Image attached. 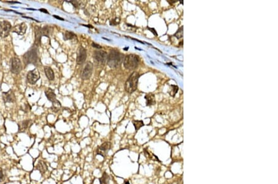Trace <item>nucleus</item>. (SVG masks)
Returning <instances> with one entry per match:
<instances>
[{
	"label": "nucleus",
	"instance_id": "obj_25",
	"mask_svg": "<svg viewBox=\"0 0 278 184\" xmlns=\"http://www.w3.org/2000/svg\"><path fill=\"white\" fill-rule=\"evenodd\" d=\"M178 89H179V88L177 86H175V85H172L171 86V91H169V94L171 96H174L175 94L178 91Z\"/></svg>",
	"mask_w": 278,
	"mask_h": 184
},
{
	"label": "nucleus",
	"instance_id": "obj_32",
	"mask_svg": "<svg viewBox=\"0 0 278 184\" xmlns=\"http://www.w3.org/2000/svg\"><path fill=\"white\" fill-rule=\"evenodd\" d=\"M148 29L150 30V31L152 33H153L154 35H155L156 36H157V32H156L155 29H154V28H150V27H148Z\"/></svg>",
	"mask_w": 278,
	"mask_h": 184
},
{
	"label": "nucleus",
	"instance_id": "obj_8",
	"mask_svg": "<svg viewBox=\"0 0 278 184\" xmlns=\"http://www.w3.org/2000/svg\"><path fill=\"white\" fill-rule=\"evenodd\" d=\"M111 148V143L108 142H105L97 148V154L98 155H100L102 157H105L107 155V154H108V152L109 151V150Z\"/></svg>",
	"mask_w": 278,
	"mask_h": 184
},
{
	"label": "nucleus",
	"instance_id": "obj_27",
	"mask_svg": "<svg viewBox=\"0 0 278 184\" xmlns=\"http://www.w3.org/2000/svg\"><path fill=\"white\" fill-rule=\"evenodd\" d=\"M174 36L176 37L177 38H178V39H179V38H181L182 37V36H183V27H181L180 29L178 30L176 34H175Z\"/></svg>",
	"mask_w": 278,
	"mask_h": 184
},
{
	"label": "nucleus",
	"instance_id": "obj_33",
	"mask_svg": "<svg viewBox=\"0 0 278 184\" xmlns=\"http://www.w3.org/2000/svg\"><path fill=\"white\" fill-rule=\"evenodd\" d=\"M39 11H40L42 12H45V13H46V14H49L48 11H47L46 9H43V8H42V9H40Z\"/></svg>",
	"mask_w": 278,
	"mask_h": 184
},
{
	"label": "nucleus",
	"instance_id": "obj_26",
	"mask_svg": "<svg viewBox=\"0 0 278 184\" xmlns=\"http://www.w3.org/2000/svg\"><path fill=\"white\" fill-rule=\"evenodd\" d=\"M21 110H23L24 112L27 113L31 110V106L28 103L24 104L22 106H21Z\"/></svg>",
	"mask_w": 278,
	"mask_h": 184
},
{
	"label": "nucleus",
	"instance_id": "obj_10",
	"mask_svg": "<svg viewBox=\"0 0 278 184\" xmlns=\"http://www.w3.org/2000/svg\"><path fill=\"white\" fill-rule=\"evenodd\" d=\"M108 53L105 51L97 50L93 53V57L96 60L100 63H105L108 60Z\"/></svg>",
	"mask_w": 278,
	"mask_h": 184
},
{
	"label": "nucleus",
	"instance_id": "obj_36",
	"mask_svg": "<svg viewBox=\"0 0 278 184\" xmlns=\"http://www.w3.org/2000/svg\"><path fill=\"white\" fill-rule=\"evenodd\" d=\"M125 184H130V182H129V181H126V182H125Z\"/></svg>",
	"mask_w": 278,
	"mask_h": 184
},
{
	"label": "nucleus",
	"instance_id": "obj_5",
	"mask_svg": "<svg viewBox=\"0 0 278 184\" xmlns=\"http://www.w3.org/2000/svg\"><path fill=\"white\" fill-rule=\"evenodd\" d=\"M10 68L11 71L14 74H19L22 71V63L18 58L13 57L11 58L10 61Z\"/></svg>",
	"mask_w": 278,
	"mask_h": 184
},
{
	"label": "nucleus",
	"instance_id": "obj_37",
	"mask_svg": "<svg viewBox=\"0 0 278 184\" xmlns=\"http://www.w3.org/2000/svg\"><path fill=\"white\" fill-rule=\"evenodd\" d=\"M10 3H18V2H8Z\"/></svg>",
	"mask_w": 278,
	"mask_h": 184
},
{
	"label": "nucleus",
	"instance_id": "obj_12",
	"mask_svg": "<svg viewBox=\"0 0 278 184\" xmlns=\"http://www.w3.org/2000/svg\"><path fill=\"white\" fill-rule=\"evenodd\" d=\"M3 98L5 103H13L16 102V96L12 90H9L6 92L3 93Z\"/></svg>",
	"mask_w": 278,
	"mask_h": 184
},
{
	"label": "nucleus",
	"instance_id": "obj_4",
	"mask_svg": "<svg viewBox=\"0 0 278 184\" xmlns=\"http://www.w3.org/2000/svg\"><path fill=\"white\" fill-rule=\"evenodd\" d=\"M124 66L127 70H132L137 67L139 63V58L136 55H127L123 60Z\"/></svg>",
	"mask_w": 278,
	"mask_h": 184
},
{
	"label": "nucleus",
	"instance_id": "obj_17",
	"mask_svg": "<svg viewBox=\"0 0 278 184\" xmlns=\"http://www.w3.org/2000/svg\"><path fill=\"white\" fill-rule=\"evenodd\" d=\"M35 45L38 47L40 45L41 43V37L42 36L41 33V28L36 26L35 27Z\"/></svg>",
	"mask_w": 278,
	"mask_h": 184
},
{
	"label": "nucleus",
	"instance_id": "obj_35",
	"mask_svg": "<svg viewBox=\"0 0 278 184\" xmlns=\"http://www.w3.org/2000/svg\"><path fill=\"white\" fill-rule=\"evenodd\" d=\"M85 26H86V27H90V28H93V27L92 26H90L91 25H84Z\"/></svg>",
	"mask_w": 278,
	"mask_h": 184
},
{
	"label": "nucleus",
	"instance_id": "obj_30",
	"mask_svg": "<svg viewBox=\"0 0 278 184\" xmlns=\"http://www.w3.org/2000/svg\"><path fill=\"white\" fill-rule=\"evenodd\" d=\"M69 2L71 3L75 8H79L80 7V3L78 1H70Z\"/></svg>",
	"mask_w": 278,
	"mask_h": 184
},
{
	"label": "nucleus",
	"instance_id": "obj_31",
	"mask_svg": "<svg viewBox=\"0 0 278 184\" xmlns=\"http://www.w3.org/2000/svg\"><path fill=\"white\" fill-rule=\"evenodd\" d=\"M92 45L93 47H95V48L98 49H101L102 48L100 45H98V44H96V43H92Z\"/></svg>",
	"mask_w": 278,
	"mask_h": 184
},
{
	"label": "nucleus",
	"instance_id": "obj_7",
	"mask_svg": "<svg viewBox=\"0 0 278 184\" xmlns=\"http://www.w3.org/2000/svg\"><path fill=\"white\" fill-rule=\"evenodd\" d=\"M40 78V72L37 69H34L28 72L27 75V81L31 84H35Z\"/></svg>",
	"mask_w": 278,
	"mask_h": 184
},
{
	"label": "nucleus",
	"instance_id": "obj_23",
	"mask_svg": "<svg viewBox=\"0 0 278 184\" xmlns=\"http://www.w3.org/2000/svg\"><path fill=\"white\" fill-rule=\"evenodd\" d=\"M132 123H133L136 131H138L141 127L144 126V123L142 120H132Z\"/></svg>",
	"mask_w": 278,
	"mask_h": 184
},
{
	"label": "nucleus",
	"instance_id": "obj_20",
	"mask_svg": "<svg viewBox=\"0 0 278 184\" xmlns=\"http://www.w3.org/2000/svg\"><path fill=\"white\" fill-rule=\"evenodd\" d=\"M53 32V28L49 25H46L43 28L41 29V33L42 36H46V37H49L51 33Z\"/></svg>",
	"mask_w": 278,
	"mask_h": 184
},
{
	"label": "nucleus",
	"instance_id": "obj_19",
	"mask_svg": "<svg viewBox=\"0 0 278 184\" xmlns=\"http://www.w3.org/2000/svg\"><path fill=\"white\" fill-rule=\"evenodd\" d=\"M44 71L45 73L46 76L50 81H53L54 79V74L53 70L49 66L44 67Z\"/></svg>",
	"mask_w": 278,
	"mask_h": 184
},
{
	"label": "nucleus",
	"instance_id": "obj_13",
	"mask_svg": "<svg viewBox=\"0 0 278 184\" xmlns=\"http://www.w3.org/2000/svg\"><path fill=\"white\" fill-rule=\"evenodd\" d=\"M27 29V25L25 23H22L20 24L16 25L12 29V32H16L18 34L19 36H23L25 34L26 30Z\"/></svg>",
	"mask_w": 278,
	"mask_h": 184
},
{
	"label": "nucleus",
	"instance_id": "obj_24",
	"mask_svg": "<svg viewBox=\"0 0 278 184\" xmlns=\"http://www.w3.org/2000/svg\"><path fill=\"white\" fill-rule=\"evenodd\" d=\"M52 104H53V105L51 107V110H52V111H53L54 112H58V111L60 110V108L61 107V103L57 100L56 101H55Z\"/></svg>",
	"mask_w": 278,
	"mask_h": 184
},
{
	"label": "nucleus",
	"instance_id": "obj_34",
	"mask_svg": "<svg viewBox=\"0 0 278 184\" xmlns=\"http://www.w3.org/2000/svg\"><path fill=\"white\" fill-rule=\"evenodd\" d=\"M53 16H54V18H56V19H60V20H61V21H65V19H64L63 18H61V17H59V16H56V15H54Z\"/></svg>",
	"mask_w": 278,
	"mask_h": 184
},
{
	"label": "nucleus",
	"instance_id": "obj_11",
	"mask_svg": "<svg viewBox=\"0 0 278 184\" xmlns=\"http://www.w3.org/2000/svg\"><path fill=\"white\" fill-rule=\"evenodd\" d=\"M87 58V52L82 47H80L77 51V63L78 65H82Z\"/></svg>",
	"mask_w": 278,
	"mask_h": 184
},
{
	"label": "nucleus",
	"instance_id": "obj_18",
	"mask_svg": "<svg viewBox=\"0 0 278 184\" xmlns=\"http://www.w3.org/2000/svg\"><path fill=\"white\" fill-rule=\"evenodd\" d=\"M146 99V104L147 106H151L155 104V97L153 94H148L145 97Z\"/></svg>",
	"mask_w": 278,
	"mask_h": 184
},
{
	"label": "nucleus",
	"instance_id": "obj_9",
	"mask_svg": "<svg viewBox=\"0 0 278 184\" xmlns=\"http://www.w3.org/2000/svg\"><path fill=\"white\" fill-rule=\"evenodd\" d=\"M93 65L91 62H88L87 63V65H85V68L83 69V70L81 72V78L83 79L86 80L89 79L90 78L92 72H93Z\"/></svg>",
	"mask_w": 278,
	"mask_h": 184
},
{
	"label": "nucleus",
	"instance_id": "obj_29",
	"mask_svg": "<svg viewBox=\"0 0 278 184\" xmlns=\"http://www.w3.org/2000/svg\"><path fill=\"white\" fill-rule=\"evenodd\" d=\"M5 180V175L3 173V169L0 168V182H2Z\"/></svg>",
	"mask_w": 278,
	"mask_h": 184
},
{
	"label": "nucleus",
	"instance_id": "obj_1",
	"mask_svg": "<svg viewBox=\"0 0 278 184\" xmlns=\"http://www.w3.org/2000/svg\"><path fill=\"white\" fill-rule=\"evenodd\" d=\"M23 60L25 65L29 64H33L34 65H38L39 64L40 58L38 53V47L34 45L29 49L23 56Z\"/></svg>",
	"mask_w": 278,
	"mask_h": 184
},
{
	"label": "nucleus",
	"instance_id": "obj_15",
	"mask_svg": "<svg viewBox=\"0 0 278 184\" xmlns=\"http://www.w3.org/2000/svg\"><path fill=\"white\" fill-rule=\"evenodd\" d=\"M31 124H32V121L31 120H24L22 122H20L18 125L19 132L25 131L29 127V126H31Z\"/></svg>",
	"mask_w": 278,
	"mask_h": 184
},
{
	"label": "nucleus",
	"instance_id": "obj_3",
	"mask_svg": "<svg viewBox=\"0 0 278 184\" xmlns=\"http://www.w3.org/2000/svg\"><path fill=\"white\" fill-rule=\"evenodd\" d=\"M139 75L137 72H134L130 75L125 83V89L128 93L134 92L137 88Z\"/></svg>",
	"mask_w": 278,
	"mask_h": 184
},
{
	"label": "nucleus",
	"instance_id": "obj_28",
	"mask_svg": "<svg viewBox=\"0 0 278 184\" xmlns=\"http://www.w3.org/2000/svg\"><path fill=\"white\" fill-rule=\"evenodd\" d=\"M120 23V18H116L114 19H113L112 21H110V25H116L119 24Z\"/></svg>",
	"mask_w": 278,
	"mask_h": 184
},
{
	"label": "nucleus",
	"instance_id": "obj_16",
	"mask_svg": "<svg viewBox=\"0 0 278 184\" xmlns=\"http://www.w3.org/2000/svg\"><path fill=\"white\" fill-rule=\"evenodd\" d=\"M45 92L46 97L48 98V99L52 102V103L57 101L56 96V94L53 89L48 88L46 90Z\"/></svg>",
	"mask_w": 278,
	"mask_h": 184
},
{
	"label": "nucleus",
	"instance_id": "obj_22",
	"mask_svg": "<svg viewBox=\"0 0 278 184\" xmlns=\"http://www.w3.org/2000/svg\"><path fill=\"white\" fill-rule=\"evenodd\" d=\"M74 37H76L75 34L71 31H66L63 34V38L65 40H72Z\"/></svg>",
	"mask_w": 278,
	"mask_h": 184
},
{
	"label": "nucleus",
	"instance_id": "obj_6",
	"mask_svg": "<svg viewBox=\"0 0 278 184\" xmlns=\"http://www.w3.org/2000/svg\"><path fill=\"white\" fill-rule=\"evenodd\" d=\"M11 27V24L9 21H0V37L2 38L7 37L9 36Z\"/></svg>",
	"mask_w": 278,
	"mask_h": 184
},
{
	"label": "nucleus",
	"instance_id": "obj_2",
	"mask_svg": "<svg viewBox=\"0 0 278 184\" xmlns=\"http://www.w3.org/2000/svg\"><path fill=\"white\" fill-rule=\"evenodd\" d=\"M124 59V57L122 53L116 50H112L108 55V65L111 68H116L121 65Z\"/></svg>",
	"mask_w": 278,
	"mask_h": 184
},
{
	"label": "nucleus",
	"instance_id": "obj_21",
	"mask_svg": "<svg viewBox=\"0 0 278 184\" xmlns=\"http://www.w3.org/2000/svg\"><path fill=\"white\" fill-rule=\"evenodd\" d=\"M100 184H109L110 177L106 172H103L102 174L101 177L99 179Z\"/></svg>",
	"mask_w": 278,
	"mask_h": 184
},
{
	"label": "nucleus",
	"instance_id": "obj_14",
	"mask_svg": "<svg viewBox=\"0 0 278 184\" xmlns=\"http://www.w3.org/2000/svg\"><path fill=\"white\" fill-rule=\"evenodd\" d=\"M36 168L42 174H45L48 170V166H47L46 162L41 160L38 162Z\"/></svg>",
	"mask_w": 278,
	"mask_h": 184
}]
</instances>
